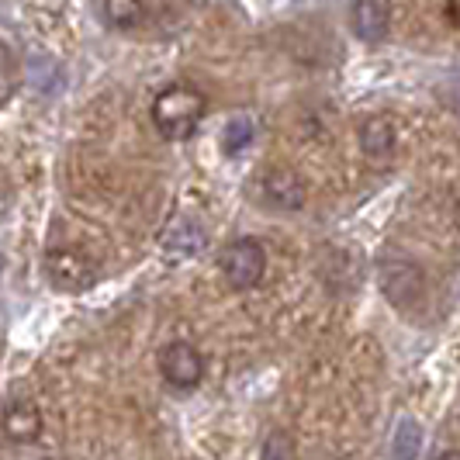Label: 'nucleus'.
<instances>
[{"label":"nucleus","instance_id":"obj_1","mask_svg":"<svg viewBox=\"0 0 460 460\" xmlns=\"http://www.w3.org/2000/svg\"><path fill=\"white\" fill-rule=\"evenodd\" d=\"M205 115H208L205 93L187 87V84H173V87H166L153 101V121H156V128L166 138H190Z\"/></svg>","mask_w":460,"mask_h":460},{"label":"nucleus","instance_id":"obj_2","mask_svg":"<svg viewBox=\"0 0 460 460\" xmlns=\"http://www.w3.org/2000/svg\"><path fill=\"white\" fill-rule=\"evenodd\" d=\"M218 267H222V277L232 291H250L263 280V270H267V253L263 246L243 235V239H232L229 246L218 256Z\"/></svg>","mask_w":460,"mask_h":460},{"label":"nucleus","instance_id":"obj_3","mask_svg":"<svg viewBox=\"0 0 460 460\" xmlns=\"http://www.w3.org/2000/svg\"><path fill=\"white\" fill-rule=\"evenodd\" d=\"M46 277L56 291H87L97 284V267L91 256H84L80 250H49L46 253Z\"/></svg>","mask_w":460,"mask_h":460},{"label":"nucleus","instance_id":"obj_4","mask_svg":"<svg viewBox=\"0 0 460 460\" xmlns=\"http://www.w3.org/2000/svg\"><path fill=\"white\" fill-rule=\"evenodd\" d=\"M160 374L170 388L187 392V388H198V385H201V377H205V360H201V353H198V346L194 343L177 340V343L163 346Z\"/></svg>","mask_w":460,"mask_h":460},{"label":"nucleus","instance_id":"obj_5","mask_svg":"<svg viewBox=\"0 0 460 460\" xmlns=\"http://www.w3.org/2000/svg\"><path fill=\"white\" fill-rule=\"evenodd\" d=\"M381 288H385V295L398 308H405L409 301H415L422 295L426 280H422V270L415 267L412 260H385V267H381Z\"/></svg>","mask_w":460,"mask_h":460},{"label":"nucleus","instance_id":"obj_6","mask_svg":"<svg viewBox=\"0 0 460 460\" xmlns=\"http://www.w3.org/2000/svg\"><path fill=\"white\" fill-rule=\"evenodd\" d=\"M353 35L364 42H381L392 24V0H353L349 4Z\"/></svg>","mask_w":460,"mask_h":460},{"label":"nucleus","instance_id":"obj_7","mask_svg":"<svg viewBox=\"0 0 460 460\" xmlns=\"http://www.w3.org/2000/svg\"><path fill=\"white\" fill-rule=\"evenodd\" d=\"M4 433L11 443H31L42 433V412L31 398H11L4 405Z\"/></svg>","mask_w":460,"mask_h":460},{"label":"nucleus","instance_id":"obj_8","mask_svg":"<svg viewBox=\"0 0 460 460\" xmlns=\"http://www.w3.org/2000/svg\"><path fill=\"white\" fill-rule=\"evenodd\" d=\"M263 194H267V201L277 208H288V211H298L305 205V198H308V190H305V181H301L295 170H267L263 173Z\"/></svg>","mask_w":460,"mask_h":460},{"label":"nucleus","instance_id":"obj_9","mask_svg":"<svg viewBox=\"0 0 460 460\" xmlns=\"http://www.w3.org/2000/svg\"><path fill=\"white\" fill-rule=\"evenodd\" d=\"M360 149L370 163H385L394 149V125L388 118H367L360 128Z\"/></svg>","mask_w":460,"mask_h":460},{"label":"nucleus","instance_id":"obj_10","mask_svg":"<svg viewBox=\"0 0 460 460\" xmlns=\"http://www.w3.org/2000/svg\"><path fill=\"white\" fill-rule=\"evenodd\" d=\"M205 243H208L205 229L194 226V222H187V218L173 222V226L166 229V235H163V250L173 256H198L205 250Z\"/></svg>","mask_w":460,"mask_h":460},{"label":"nucleus","instance_id":"obj_11","mask_svg":"<svg viewBox=\"0 0 460 460\" xmlns=\"http://www.w3.org/2000/svg\"><path fill=\"white\" fill-rule=\"evenodd\" d=\"M256 136V125H253V118H246V115H235L222 128V153L226 156H239L243 149H250V142H253Z\"/></svg>","mask_w":460,"mask_h":460},{"label":"nucleus","instance_id":"obj_12","mask_svg":"<svg viewBox=\"0 0 460 460\" xmlns=\"http://www.w3.org/2000/svg\"><path fill=\"white\" fill-rule=\"evenodd\" d=\"M419 450H422V429H419V422L405 419L392 439V460H415Z\"/></svg>","mask_w":460,"mask_h":460},{"label":"nucleus","instance_id":"obj_13","mask_svg":"<svg viewBox=\"0 0 460 460\" xmlns=\"http://www.w3.org/2000/svg\"><path fill=\"white\" fill-rule=\"evenodd\" d=\"M146 14V0H104V18L115 28H136Z\"/></svg>","mask_w":460,"mask_h":460},{"label":"nucleus","instance_id":"obj_14","mask_svg":"<svg viewBox=\"0 0 460 460\" xmlns=\"http://www.w3.org/2000/svg\"><path fill=\"white\" fill-rule=\"evenodd\" d=\"M263 460H295V447L284 433H274L263 447Z\"/></svg>","mask_w":460,"mask_h":460},{"label":"nucleus","instance_id":"obj_15","mask_svg":"<svg viewBox=\"0 0 460 460\" xmlns=\"http://www.w3.org/2000/svg\"><path fill=\"white\" fill-rule=\"evenodd\" d=\"M437 460H460V450H447V454H439Z\"/></svg>","mask_w":460,"mask_h":460}]
</instances>
